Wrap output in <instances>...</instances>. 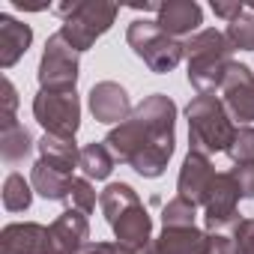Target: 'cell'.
<instances>
[{"label": "cell", "instance_id": "cell-30", "mask_svg": "<svg viewBox=\"0 0 254 254\" xmlns=\"http://www.w3.org/2000/svg\"><path fill=\"white\" fill-rule=\"evenodd\" d=\"M3 111H0V123H15V108H18V93L9 78H3Z\"/></svg>", "mask_w": 254, "mask_h": 254}, {"label": "cell", "instance_id": "cell-9", "mask_svg": "<svg viewBox=\"0 0 254 254\" xmlns=\"http://www.w3.org/2000/svg\"><path fill=\"white\" fill-rule=\"evenodd\" d=\"M239 197L242 194H239V186L230 177V171L227 174H215V180L209 186V194H206V203H203V218H206L209 233L233 227L239 221V212H236Z\"/></svg>", "mask_w": 254, "mask_h": 254}, {"label": "cell", "instance_id": "cell-12", "mask_svg": "<svg viewBox=\"0 0 254 254\" xmlns=\"http://www.w3.org/2000/svg\"><path fill=\"white\" fill-rule=\"evenodd\" d=\"M87 102H90V111H93V117L99 120V123H126L132 117V102H129V93H126L117 81H99V84H93V90H90V96H87Z\"/></svg>", "mask_w": 254, "mask_h": 254}, {"label": "cell", "instance_id": "cell-33", "mask_svg": "<svg viewBox=\"0 0 254 254\" xmlns=\"http://www.w3.org/2000/svg\"><path fill=\"white\" fill-rule=\"evenodd\" d=\"M51 254H60V251H51Z\"/></svg>", "mask_w": 254, "mask_h": 254}, {"label": "cell", "instance_id": "cell-6", "mask_svg": "<svg viewBox=\"0 0 254 254\" xmlns=\"http://www.w3.org/2000/svg\"><path fill=\"white\" fill-rule=\"evenodd\" d=\"M126 42H129V48L156 75H165V72L177 69L180 60L186 57V45L180 39L168 36L156 21H147V18H138V21L129 24V30H126Z\"/></svg>", "mask_w": 254, "mask_h": 254}, {"label": "cell", "instance_id": "cell-10", "mask_svg": "<svg viewBox=\"0 0 254 254\" xmlns=\"http://www.w3.org/2000/svg\"><path fill=\"white\" fill-rule=\"evenodd\" d=\"M221 102L230 120H239L242 126L254 123V72L245 63H230L221 84Z\"/></svg>", "mask_w": 254, "mask_h": 254}, {"label": "cell", "instance_id": "cell-32", "mask_svg": "<svg viewBox=\"0 0 254 254\" xmlns=\"http://www.w3.org/2000/svg\"><path fill=\"white\" fill-rule=\"evenodd\" d=\"M78 254H135V251L120 242H87Z\"/></svg>", "mask_w": 254, "mask_h": 254}, {"label": "cell", "instance_id": "cell-3", "mask_svg": "<svg viewBox=\"0 0 254 254\" xmlns=\"http://www.w3.org/2000/svg\"><path fill=\"white\" fill-rule=\"evenodd\" d=\"M230 42L221 30L206 27L197 30L189 42H186V57H189V84L197 90V96H215V90H221L224 75L230 69Z\"/></svg>", "mask_w": 254, "mask_h": 254}, {"label": "cell", "instance_id": "cell-28", "mask_svg": "<svg viewBox=\"0 0 254 254\" xmlns=\"http://www.w3.org/2000/svg\"><path fill=\"white\" fill-rule=\"evenodd\" d=\"M230 177L236 180L242 197H254V162H248V165H236V168L230 171Z\"/></svg>", "mask_w": 254, "mask_h": 254}, {"label": "cell", "instance_id": "cell-7", "mask_svg": "<svg viewBox=\"0 0 254 254\" xmlns=\"http://www.w3.org/2000/svg\"><path fill=\"white\" fill-rule=\"evenodd\" d=\"M33 117L45 135L75 138L81 129V99L75 90H39L33 96Z\"/></svg>", "mask_w": 254, "mask_h": 254}, {"label": "cell", "instance_id": "cell-22", "mask_svg": "<svg viewBox=\"0 0 254 254\" xmlns=\"http://www.w3.org/2000/svg\"><path fill=\"white\" fill-rule=\"evenodd\" d=\"M30 200H33V186L24 183L21 174H9L3 183V206L9 212H24L30 209Z\"/></svg>", "mask_w": 254, "mask_h": 254}, {"label": "cell", "instance_id": "cell-17", "mask_svg": "<svg viewBox=\"0 0 254 254\" xmlns=\"http://www.w3.org/2000/svg\"><path fill=\"white\" fill-rule=\"evenodd\" d=\"M30 42H33L30 24H21L12 15H0V69H12L27 54Z\"/></svg>", "mask_w": 254, "mask_h": 254}, {"label": "cell", "instance_id": "cell-29", "mask_svg": "<svg viewBox=\"0 0 254 254\" xmlns=\"http://www.w3.org/2000/svg\"><path fill=\"white\" fill-rule=\"evenodd\" d=\"M206 254H236V242H233V236H227L224 230L206 233Z\"/></svg>", "mask_w": 254, "mask_h": 254}, {"label": "cell", "instance_id": "cell-16", "mask_svg": "<svg viewBox=\"0 0 254 254\" xmlns=\"http://www.w3.org/2000/svg\"><path fill=\"white\" fill-rule=\"evenodd\" d=\"M90 236V221L81 209H66L51 221V239L60 254H78L87 245Z\"/></svg>", "mask_w": 254, "mask_h": 254}, {"label": "cell", "instance_id": "cell-13", "mask_svg": "<svg viewBox=\"0 0 254 254\" xmlns=\"http://www.w3.org/2000/svg\"><path fill=\"white\" fill-rule=\"evenodd\" d=\"M215 180V168L209 162V156L203 153H191L183 159V168H180V180H177V191L180 197L203 206L206 203V194H209V186Z\"/></svg>", "mask_w": 254, "mask_h": 254}, {"label": "cell", "instance_id": "cell-20", "mask_svg": "<svg viewBox=\"0 0 254 254\" xmlns=\"http://www.w3.org/2000/svg\"><path fill=\"white\" fill-rule=\"evenodd\" d=\"M33 150V138L24 126L15 123H0V156H3L6 165H18L30 156Z\"/></svg>", "mask_w": 254, "mask_h": 254}, {"label": "cell", "instance_id": "cell-31", "mask_svg": "<svg viewBox=\"0 0 254 254\" xmlns=\"http://www.w3.org/2000/svg\"><path fill=\"white\" fill-rule=\"evenodd\" d=\"M212 12L230 24L245 12V3H239V0H212Z\"/></svg>", "mask_w": 254, "mask_h": 254}, {"label": "cell", "instance_id": "cell-19", "mask_svg": "<svg viewBox=\"0 0 254 254\" xmlns=\"http://www.w3.org/2000/svg\"><path fill=\"white\" fill-rule=\"evenodd\" d=\"M39 153H42V162H48L51 168H57V171H63V174H69V177H72V171H75L78 162H81V150H78L75 138L42 135Z\"/></svg>", "mask_w": 254, "mask_h": 254}, {"label": "cell", "instance_id": "cell-27", "mask_svg": "<svg viewBox=\"0 0 254 254\" xmlns=\"http://www.w3.org/2000/svg\"><path fill=\"white\" fill-rule=\"evenodd\" d=\"M230 236L236 242V254H254V218H239Z\"/></svg>", "mask_w": 254, "mask_h": 254}, {"label": "cell", "instance_id": "cell-26", "mask_svg": "<svg viewBox=\"0 0 254 254\" xmlns=\"http://www.w3.org/2000/svg\"><path fill=\"white\" fill-rule=\"evenodd\" d=\"M69 200H72V209H81L84 215H90L96 209V189L90 186L87 177H75L72 186H69Z\"/></svg>", "mask_w": 254, "mask_h": 254}, {"label": "cell", "instance_id": "cell-21", "mask_svg": "<svg viewBox=\"0 0 254 254\" xmlns=\"http://www.w3.org/2000/svg\"><path fill=\"white\" fill-rule=\"evenodd\" d=\"M114 162H117V159H114V153L108 150V144L99 141V144H87V147L81 150L78 168L84 171L87 180H108L111 171H114Z\"/></svg>", "mask_w": 254, "mask_h": 254}, {"label": "cell", "instance_id": "cell-14", "mask_svg": "<svg viewBox=\"0 0 254 254\" xmlns=\"http://www.w3.org/2000/svg\"><path fill=\"white\" fill-rule=\"evenodd\" d=\"M156 24L168 36H194V30L203 24V9L194 0H168L156 12Z\"/></svg>", "mask_w": 254, "mask_h": 254}, {"label": "cell", "instance_id": "cell-8", "mask_svg": "<svg viewBox=\"0 0 254 254\" xmlns=\"http://www.w3.org/2000/svg\"><path fill=\"white\" fill-rule=\"evenodd\" d=\"M78 72H81L78 51L60 33H54L45 42L42 60H39V84H42V90H75Z\"/></svg>", "mask_w": 254, "mask_h": 254}, {"label": "cell", "instance_id": "cell-2", "mask_svg": "<svg viewBox=\"0 0 254 254\" xmlns=\"http://www.w3.org/2000/svg\"><path fill=\"white\" fill-rule=\"evenodd\" d=\"M99 206L120 245L141 254L153 242V218L147 215L138 191L129 183H111L99 194Z\"/></svg>", "mask_w": 254, "mask_h": 254}, {"label": "cell", "instance_id": "cell-4", "mask_svg": "<svg viewBox=\"0 0 254 254\" xmlns=\"http://www.w3.org/2000/svg\"><path fill=\"white\" fill-rule=\"evenodd\" d=\"M189 120V150L191 153H227L236 126L218 96H194L186 108Z\"/></svg>", "mask_w": 254, "mask_h": 254}, {"label": "cell", "instance_id": "cell-11", "mask_svg": "<svg viewBox=\"0 0 254 254\" xmlns=\"http://www.w3.org/2000/svg\"><path fill=\"white\" fill-rule=\"evenodd\" d=\"M51 227L36 221H15L0 230V254H51Z\"/></svg>", "mask_w": 254, "mask_h": 254}, {"label": "cell", "instance_id": "cell-25", "mask_svg": "<svg viewBox=\"0 0 254 254\" xmlns=\"http://www.w3.org/2000/svg\"><path fill=\"white\" fill-rule=\"evenodd\" d=\"M227 156L236 162V165H248L254 162V126H239L230 147H227Z\"/></svg>", "mask_w": 254, "mask_h": 254}, {"label": "cell", "instance_id": "cell-15", "mask_svg": "<svg viewBox=\"0 0 254 254\" xmlns=\"http://www.w3.org/2000/svg\"><path fill=\"white\" fill-rule=\"evenodd\" d=\"M141 254H206V233L197 227H165Z\"/></svg>", "mask_w": 254, "mask_h": 254}, {"label": "cell", "instance_id": "cell-18", "mask_svg": "<svg viewBox=\"0 0 254 254\" xmlns=\"http://www.w3.org/2000/svg\"><path fill=\"white\" fill-rule=\"evenodd\" d=\"M72 180H75V177H69V174L51 168V165L42 162V159H39V162L33 165V171H30V186H33V191L42 194L45 200H69V186H72Z\"/></svg>", "mask_w": 254, "mask_h": 254}, {"label": "cell", "instance_id": "cell-1", "mask_svg": "<svg viewBox=\"0 0 254 254\" xmlns=\"http://www.w3.org/2000/svg\"><path fill=\"white\" fill-rule=\"evenodd\" d=\"M117 162L129 165L135 174L156 180L165 174L177 147V105L165 93L147 96L132 117L114 126L105 138Z\"/></svg>", "mask_w": 254, "mask_h": 254}, {"label": "cell", "instance_id": "cell-23", "mask_svg": "<svg viewBox=\"0 0 254 254\" xmlns=\"http://www.w3.org/2000/svg\"><path fill=\"white\" fill-rule=\"evenodd\" d=\"M224 36H227V42H230L233 51H236V48H239V51H254V12L245 6V12H242L236 21L227 24Z\"/></svg>", "mask_w": 254, "mask_h": 254}, {"label": "cell", "instance_id": "cell-24", "mask_svg": "<svg viewBox=\"0 0 254 254\" xmlns=\"http://www.w3.org/2000/svg\"><path fill=\"white\" fill-rule=\"evenodd\" d=\"M194 218H197V203H191L180 194L162 209V224L165 227H194Z\"/></svg>", "mask_w": 254, "mask_h": 254}, {"label": "cell", "instance_id": "cell-5", "mask_svg": "<svg viewBox=\"0 0 254 254\" xmlns=\"http://www.w3.org/2000/svg\"><path fill=\"white\" fill-rule=\"evenodd\" d=\"M57 12L63 18L60 36L81 54L111 30V24L120 15V6L108 3V0H75V3H60Z\"/></svg>", "mask_w": 254, "mask_h": 254}]
</instances>
